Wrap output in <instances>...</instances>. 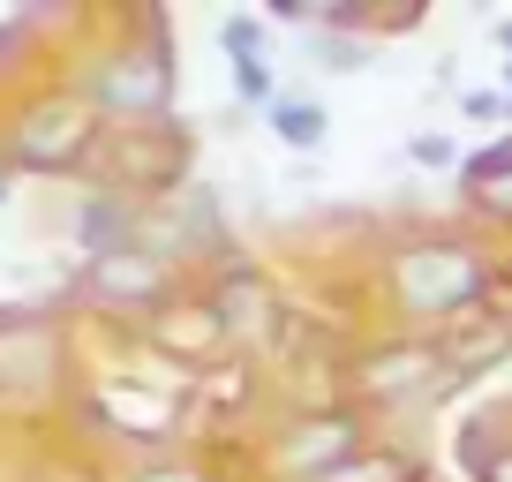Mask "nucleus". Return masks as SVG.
Segmentation results:
<instances>
[{"label": "nucleus", "mask_w": 512, "mask_h": 482, "mask_svg": "<svg viewBox=\"0 0 512 482\" xmlns=\"http://www.w3.org/2000/svg\"><path fill=\"white\" fill-rule=\"evenodd\" d=\"M392 294L407 317H452V309L482 302V257L460 241H415L392 257Z\"/></svg>", "instance_id": "obj_1"}, {"label": "nucleus", "mask_w": 512, "mask_h": 482, "mask_svg": "<svg viewBox=\"0 0 512 482\" xmlns=\"http://www.w3.org/2000/svg\"><path fill=\"white\" fill-rule=\"evenodd\" d=\"M83 294H91L98 309H151L166 294V257H151V249L121 241L113 257H98L91 272H83Z\"/></svg>", "instance_id": "obj_2"}, {"label": "nucleus", "mask_w": 512, "mask_h": 482, "mask_svg": "<svg viewBox=\"0 0 512 482\" xmlns=\"http://www.w3.org/2000/svg\"><path fill=\"white\" fill-rule=\"evenodd\" d=\"M354 452H362V422L354 415H317V422H302V430L279 437V460H287L302 482H324L332 467H347Z\"/></svg>", "instance_id": "obj_3"}, {"label": "nucleus", "mask_w": 512, "mask_h": 482, "mask_svg": "<svg viewBox=\"0 0 512 482\" xmlns=\"http://www.w3.org/2000/svg\"><path fill=\"white\" fill-rule=\"evenodd\" d=\"M98 98H106L113 113L151 121V113L174 98V61H159V53H121L113 68H98Z\"/></svg>", "instance_id": "obj_4"}, {"label": "nucleus", "mask_w": 512, "mask_h": 482, "mask_svg": "<svg viewBox=\"0 0 512 482\" xmlns=\"http://www.w3.org/2000/svg\"><path fill=\"white\" fill-rule=\"evenodd\" d=\"M83 136H91V121H83V106H46L23 121V166H68L83 151Z\"/></svg>", "instance_id": "obj_5"}, {"label": "nucleus", "mask_w": 512, "mask_h": 482, "mask_svg": "<svg viewBox=\"0 0 512 482\" xmlns=\"http://www.w3.org/2000/svg\"><path fill=\"white\" fill-rule=\"evenodd\" d=\"M272 136H279L287 151H302V159H309V151L332 136V113H324L317 98H279V106H272Z\"/></svg>", "instance_id": "obj_6"}, {"label": "nucleus", "mask_w": 512, "mask_h": 482, "mask_svg": "<svg viewBox=\"0 0 512 482\" xmlns=\"http://www.w3.org/2000/svg\"><path fill=\"white\" fill-rule=\"evenodd\" d=\"M324 482H422V467L400 460V452H354V460L332 467Z\"/></svg>", "instance_id": "obj_7"}, {"label": "nucleus", "mask_w": 512, "mask_h": 482, "mask_svg": "<svg viewBox=\"0 0 512 482\" xmlns=\"http://www.w3.org/2000/svg\"><path fill=\"white\" fill-rule=\"evenodd\" d=\"M317 68H332V76H362V68H369V46H362V38L347 46V38L324 31V38H317Z\"/></svg>", "instance_id": "obj_8"}, {"label": "nucleus", "mask_w": 512, "mask_h": 482, "mask_svg": "<svg viewBox=\"0 0 512 482\" xmlns=\"http://www.w3.org/2000/svg\"><path fill=\"white\" fill-rule=\"evenodd\" d=\"M219 317H226V324H234V317H241V324H264V294H256L249 279H241V287L226 279V287H219Z\"/></svg>", "instance_id": "obj_9"}, {"label": "nucleus", "mask_w": 512, "mask_h": 482, "mask_svg": "<svg viewBox=\"0 0 512 482\" xmlns=\"http://www.w3.org/2000/svg\"><path fill=\"white\" fill-rule=\"evenodd\" d=\"M219 46L234 53V61H256V46H264V23H256V16H226V23H219Z\"/></svg>", "instance_id": "obj_10"}, {"label": "nucleus", "mask_w": 512, "mask_h": 482, "mask_svg": "<svg viewBox=\"0 0 512 482\" xmlns=\"http://www.w3.org/2000/svg\"><path fill=\"white\" fill-rule=\"evenodd\" d=\"M234 83H241V98H249V106H279V91H272V68H264V53H256V61H234Z\"/></svg>", "instance_id": "obj_11"}, {"label": "nucleus", "mask_w": 512, "mask_h": 482, "mask_svg": "<svg viewBox=\"0 0 512 482\" xmlns=\"http://www.w3.org/2000/svg\"><path fill=\"white\" fill-rule=\"evenodd\" d=\"M467 113H475V121H490V113H512V98H505V91H467Z\"/></svg>", "instance_id": "obj_12"}, {"label": "nucleus", "mask_w": 512, "mask_h": 482, "mask_svg": "<svg viewBox=\"0 0 512 482\" xmlns=\"http://www.w3.org/2000/svg\"><path fill=\"white\" fill-rule=\"evenodd\" d=\"M407 151H415L422 166H452V144H445V136H415V144H407Z\"/></svg>", "instance_id": "obj_13"}, {"label": "nucleus", "mask_w": 512, "mask_h": 482, "mask_svg": "<svg viewBox=\"0 0 512 482\" xmlns=\"http://www.w3.org/2000/svg\"><path fill=\"white\" fill-rule=\"evenodd\" d=\"M136 482H204V475H196V467H144Z\"/></svg>", "instance_id": "obj_14"}, {"label": "nucleus", "mask_w": 512, "mask_h": 482, "mask_svg": "<svg viewBox=\"0 0 512 482\" xmlns=\"http://www.w3.org/2000/svg\"><path fill=\"white\" fill-rule=\"evenodd\" d=\"M475 475H482V482H512V452H497V460H482Z\"/></svg>", "instance_id": "obj_15"}, {"label": "nucleus", "mask_w": 512, "mask_h": 482, "mask_svg": "<svg viewBox=\"0 0 512 482\" xmlns=\"http://www.w3.org/2000/svg\"><path fill=\"white\" fill-rule=\"evenodd\" d=\"M497 46L512 53V23H497ZM505 83H512V61H505Z\"/></svg>", "instance_id": "obj_16"}, {"label": "nucleus", "mask_w": 512, "mask_h": 482, "mask_svg": "<svg viewBox=\"0 0 512 482\" xmlns=\"http://www.w3.org/2000/svg\"><path fill=\"white\" fill-rule=\"evenodd\" d=\"M0 204H8V181H0Z\"/></svg>", "instance_id": "obj_17"}]
</instances>
